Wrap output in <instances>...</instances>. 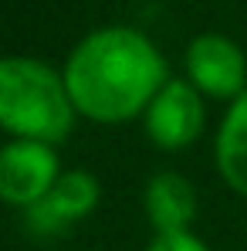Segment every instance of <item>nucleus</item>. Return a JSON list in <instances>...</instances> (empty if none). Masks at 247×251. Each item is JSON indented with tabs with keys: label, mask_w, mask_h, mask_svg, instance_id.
<instances>
[{
	"label": "nucleus",
	"mask_w": 247,
	"mask_h": 251,
	"mask_svg": "<svg viewBox=\"0 0 247 251\" xmlns=\"http://www.w3.org/2000/svg\"><path fill=\"white\" fill-rule=\"evenodd\" d=\"M61 75L75 112L102 126L146 116L156 92L169 82V68L156 41L129 24H109L85 34L71 48Z\"/></svg>",
	"instance_id": "1"
},
{
	"label": "nucleus",
	"mask_w": 247,
	"mask_h": 251,
	"mask_svg": "<svg viewBox=\"0 0 247 251\" xmlns=\"http://www.w3.org/2000/svg\"><path fill=\"white\" fill-rule=\"evenodd\" d=\"M75 102L65 75L41 58H0V129L10 139H34L58 146L75 129Z\"/></svg>",
	"instance_id": "2"
},
{
	"label": "nucleus",
	"mask_w": 247,
	"mask_h": 251,
	"mask_svg": "<svg viewBox=\"0 0 247 251\" xmlns=\"http://www.w3.org/2000/svg\"><path fill=\"white\" fill-rule=\"evenodd\" d=\"M61 176L58 150L34 139H7L0 146V204L17 210L38 207Z\"/></svg>",
	"instance_id": "3"
},
{
	"label": "nucleus",
	"mask_w": 247,
	"mask_h": 251,
	"mask_svg": "<svg viewBox=\"0 0 247 251\" xmlns=\"http://www.w3.org/2000/svg\"><path fill=\"white\" fill-rule=\"evenodd\" d=\"M186 82L203 99L234 102L247 92V58L227 34L206 31L186 44Z\"/></svg>",
	"instance_id": "4"
},
{
	"label": "nucleus",
	"mask_w": 247,
	"mask_h": 251,
	"mask_svg": "<svg viewBox=\"0 0 247 251\" xmlns=\"http://www.w3.org/2000/svg\"><path fill=\"white\" fill-rule=\"evenodd\" d=\"M142 126H146V136L153 139V146H159L166 153L186 150L203 136L206 126L203 95L186 78H169L156 92V99L149 102Z\"/></svg>",
	"instance_id": "5"
},
{
	"label": "nucleus",
	"mask_w": 247,
	"mask_h": 251,
	"mask_svg": "<svg viewBox=\"0 0 247 251\" xmlns=\"http://www.w3.org/2000/svg\"><path fill=\"white\" fill-rule=\"evenodd\" d=\"M102 201V183L88 170H61L51 194L38 207L27 210V227L34 234H61L71 224L85 221Z\"/></svg>",
	"instance_id": "6"
},
{
	"label": "nucleus",
	"mask_w": 247,
	"mask_h": 251,
	"mask_svg": "<svg viewBox=\"0 0 247 251\" xmlns=\"http://www.w3.org/2000/svg\"><path fill=\"white\" fill-rule=\"evenodd\" d=\"M142 204L156 234H180V231H190L197 217V190L183 173L163 170L149 176Z\"/></svg>",
	"instance_id": "7"
},
{
	"label": "nucleus",
	"mask_w": 247,
	"mask_h": 251,
	"mask_svg": "<svg viewBox=\"0 0 247 251\" xmlns=\"http://www.w3.org/2000/svg\"><path fill=\"white\" fill-rule=\"evenodd\" d=\"M213 156H217V170L224 183L234 194L247 197V92L227 105L217 129Z\"/></svg>",
	"instance_id": "8"
},
{
	"label": "nucleus",
	"mask_w": 247,
	"mask_h": 251,
	"mask_svg": "<svg viewBox=\"0 0 247 251\" xmlns=\"http://www.w3.org/2000/svg\"><path fill=\"white\" fill-rule=\"evenodd\" d=\"M146 251H210V248L193 231H180V234H153Z\"/></svg>",
	"instance_id": "9"
}]
</instances>
